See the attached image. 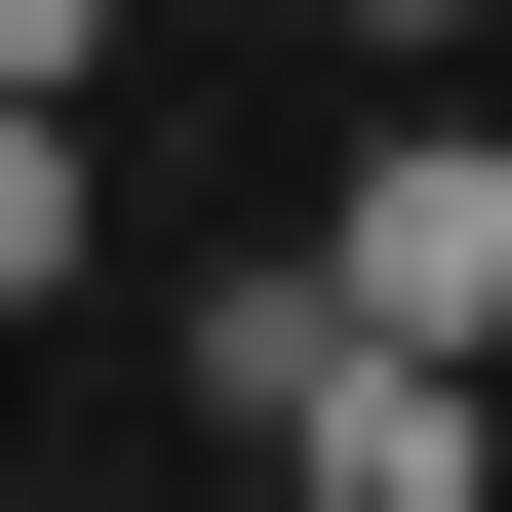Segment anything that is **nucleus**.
I'll return each mask as SVG.
<instances>
[{"mask_svg":"<svg viewBox=\"0 0 512 512\" xmlns=\"http://www.w3.org/2000/svg\"><path fill=\"white\" fill-rule=\"evenodd\" d=\"M316 276H355L394 355H512V119H394V158L316 197Z\"/></svg>","mask_w":512,"mask_h":512,"instance_id":"obj_1","label":"nucleus"},{"mask_svg":"<svg viewBox=\"0 0 512 512\" xmlns=\"http://www.w3.org/2000/svg\"><path fill=\"white\" fill-rule=\"evenodd\" d=\"M79 237H119L79 197V79H0V316H79Z\"/></svg>","mask_w":512,"mask_h":512,"instance_id":"obj_2","label":"nucleus"},{"mask_svg":"<svg viewBox=\"0 0 512 512\" xmlns=\"http://www.w3.org/2000/svg\"><path fill=\"white\" fill-rule=\"evenodd\" d=\"M0 79H119V0H0Z\"/></svg>","mask_w":512,"mask_h":512,"instance_id":"obj_3","label":"nucleus"},{"mask_svg":"<svg viewBox=\"0 0 512 512\" xmlns=\"http://www.w3.org/2000/svg\"><path fill=\"white\" fill-rule=\"evenodd\" d=\"M316 40H473V0H316Z\"/></svg>","mask_w":512,"mask_h":512,"instance_id":"obj_4","label":"nucleus"},{"mask_svg":"<svg viewBox=\"0 0 512 512\" xmlns=\"http://www.w3.org/2000/svg\"><path fill=\"white\" fill-rule=\"evenodd\" d=\"M473 394H512V355H473Z\"/></svg>","mask_w":512,"mask_h":512,"instance_id":"obj_5","label":"nucleus"}]
</instances>
